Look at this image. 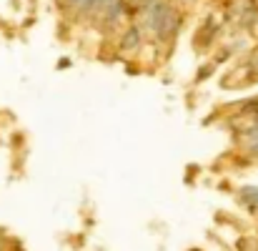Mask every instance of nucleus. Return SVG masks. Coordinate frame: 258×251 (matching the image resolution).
Masks as SVG:
<instances>
[{"label":"nucleus","mask_w":258,"mask_h":251,"mask_svg":"<svg viewBox=\"0 0 258 251\" xmlns=\"http://www.w3.org/2000/svg\"><path fill=\"white\" fill-rule=\"evenodd\" d=\"M143 16V33H151V38L161 46L173 43L178 31H181V13L168 3V0H155L140 10Z\"/></svg>","instance_id":"nucleus-1"},{"label":"nucleus","mask_w":258,"mask_h":251,"mask_svg":"<svg viewBox=\"0 0 258 251\" xmlns=\"http://www.w3.org/2000/svg\"><path fill=\"white\" fill-rule=\"evenodd\" d=\"M143 28H140V23H131L123 31V35H121V43H118V50H121V55H136L140 48H143Z\"/></svg>","instance_id":"nucleus-2"},{"label":"nucleus","mask_w":258,"mask_h":251,"mask_svg":"<svg viewBox=\"0 0 258 251\" xmlns=\"http://www.w3.org/2000/svg\"><path fill=\"white\" fill-rule=\"evenodd\" d=\"M226 10H228V16H236V18H243L246 16L253 25L256 16H258V8H256V0H226Z\"/></svg>","instance_id":"nucleus-3"},{"label":"nucleus","mask_w":258,"mask_h":251,"mask_svg":"<svg viewBox=\"0 0 258 251\" xmlns=\"http://www.w3.org/2000/svg\"><path fill=\"white\" fill-rule=\"evenodd\" d=\"M238 203L246 206L248 214L258 209V186H241L238 188Z\"/></svg>","instance_id":"nucleus-4"},{"label":"nucleus","mask_w":258,"mask_h":251,"mask_svg":"<svg viewBox=\"0 0 258 251\" xmlns=\"http://www.w3.org/2000/svg\"><path fill=\"white\" fill-rule=\"evenodd\" d=\"M58 3H61V8H63L65 13H76V16H78V10L83 8L85 0H58Z\"/></svg>","instance_id":"nucleus-5"},{"label":"nucleus","mask_w":258,"mask_h":251,"mask_svg":"<svg viewBox=\"0 0 258 251\" xmlns=\"http://www.w3.org/2000/svg\"><path fill=\"white\" fill-rule=\"evenodd\" d=\"M213 70H216V66H203V68L196 73V83H203L206 78H211V76H213Z\"/></svg>","instance_id":"nucleus-6"},{"label":"nucleus","mask_w":258,"mask_h":251,"mask_svg":"<svg viewBox=\"0 0 258 251\" xmlns=\"http://www.w3.org/2000/svg\"><path fill=\"white\" fill-rule=\"evenodd\" d=\"M70 66H73V61H70V58H68V55H63V58H61V61H58V63H55V68H58V70H68Z\"/></svg>","instance_id":"nucleus-7"},{"label":"nucleus","mask_w":258,"mask_h":251,"mask_svg":"<svg viewBox=\"0 0 258 251\" xmlns=\"http://www.w3.org/2000/svg\"><path fill=\"white\" fill-rule=\"evenodd\" d=\"M251 31H253V35H258V16H256V20H253V25H251Z\"/></svg>","instance_id":"nucleus-8"},{"label":"nucleus","mask_w":258,"mask_h":251,"mask_svg":"<svg viewBox=\"0 0 258 251\" xmlns=\"http://www.w3.org/2000/svg\"><path fill=\"white\" fill-rule=\"evenodd\" d=\"M251 216H256V218H258V209H253V211H251Z\"/></svg>","instance_id":"nucleus-9"},{"label":"nucleus","mask_w":258,"mask_h":251,"mask_svg":"<svg viewBox=\"0 0 258 251\" xmlns=\"http://www.w3.org/2000/svg\"><path fill=\"white\" fill-rule=\"evenodd\" d=\"M181 3H185V0H181Z\"/></svg>","instance_id":"nucleus-10"}]
</instances>
